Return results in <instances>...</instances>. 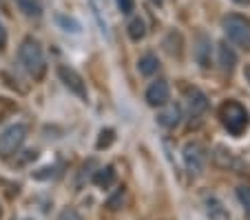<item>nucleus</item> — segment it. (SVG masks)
<instances>
[{
	"label": "nucleus",
	"instance_id": "nucleus-1",
	"mask_svg": "<svg viewBox=\"0 0 250 220\" xmlns=\"http://www.w3.org/2000/svg\"><path fill=\"white\" fill-rule=\"evenodd\" d=\"M18 60L29 76L40 78L44 73V53H42V47H40L38 40L24 38L18 49Z\"/></svg>",
	"mask_w": 250,
	"mask_h": 220
},
{
	"label": "nucleus",
	"instance_id": "nucleus-2",
	"mask_svg": "<svg viewBox=\"0 0 250 220\" xmlns=\"http://www.w3.org/2000/svg\"><path fill=\"white\" fill-rule=\"evenodd\" d=\"M219 116H222V122L228 129V134H232V136H241L250 124V116L246 111V107H241L235 100L224 102L222 109H219Z\"/></svg>",
	"mask_w": 250,
	"mask_h": 220
},
{
	"label": "nucleus",
	"instance_id": "nucleus-3",
	"mask_svg": "<svg viewBox=\"0 0 250 220\" xmlns=\"http://www.w3.org/2000/svg\"><path fill=\"white\" fill-rule=\"evenodd\" d=\"M224 31H226L228 40L244 49H250V23L241 16H226L224 18Z\"/></svg>",
	"mask_w": 250,
	"mask_h": 220
},
{
	"label": "nucleus",
	"instance_id": "nucleus-4",
	"mask_svg": "<svg viewBox=\"0 0 250 220\" xmlns=\"http://www.w3.org/2000/svg\"><path fill=\"white\" fill-rule=\"evenodd\" d=\"M27 138V127L24 124H11L0 134V158H11Z\"/></svg>",
	"mask_w": 250,
	"mask_h": 220
},
{
	"label": "nucleus",
	"instance_id": "nucleus-5",
	"mask_svg": "<svg viewBox=\"0 0 250 220\" xmlns=\"http://www.w3.org/2000/svg\"><path fill=\"white\" fill-rule=\"evenodd\" d=\"M58 76H60V80L64 82V87L71 91V94H76L78 98L86 100V96H89V91H86V82H84V78L76 72V69L69 67V65H60V67H58Z\"/></svg>",
	"mask_w": 250,
	"mask_h": 220
},
{
	"label": "nucleus",
	"instance_id": "nucleus-6",
	"mask_svg": "<svg viewBox=\"0 0 250 220\" xmlns=\"http://www.w3.org/2000/svg\"><path fill=\"white\" fill-rule=\"evenodd\" d=\"M184 163L193 176H199L204 171V165H206V151L202 149V145L197 143H188L184 147Z\"/></svg>",
	"mask_w": 250,
	"mask_h": 220
},
{
	"label": "nucleus",
	"instance_id": "nucleus-7",
	"mask_svg": "<svg viewBox=\"0 0 250 220\" xmlns=\"http://www.w3.org/2000/svg\"><path fill=\"white\" fill-rule=\"evenodd\" d=\"M170 98V89L166 80H155L148 85L146 89V102L151 107H164Z\"/></svg>",
	"mask_w": 250,
	"mask_h": 220
},
{
	"label": "nucleus",
	"instance_id": "nucleus-8",
	"mask_svg": "<svg viewBox=\"0 0 250 220\" xmlns=\"http://www.w3.org/2000/svg\"><path fill=\"white\" fill-rule=\"evenodd\" d=\"M206 216H208V220H230V211L226 209V205H224L219 198H215V196H210V198H206Z\"/></svg>",
	"mask_w": 250,
	"mask_h": 220
},
{
	"label": "nucleus",
	"instance_id": "nucleus-9",
	"mask_svg": "<svg viewBox=\"0 0 250 220\" xmlns=\"http://www.w3.org/2000/svg\"><path fill=\"white\" fill-rule=\"evenodd\" d=\"M212 160H215V165H217V167H222V169L239 167V160L235 158V153L228 151V149H224V147L215 149V153H212Z\"/></svg>",
	"mask_w": 250,
	"mask_h": 220
},
{
	"label": "nucleus",
	"instance_id": "nucleus-10",
	"mask_svg": "<svg viewBox=\"0 0 250 220\" xmlns=\"http://www.w3.org/2000/svg\"><path fill=\"white\" fill-rule=\"evenodd\" d=\"M217 51H219V65H222V69L224 72H232L237 65V53L232 51V47H228V43H219Z\"/></svg>",
	"mask_w": 250,
	"mask_h": 220
},
{
	"label": "nucleus",
	"instance_id": "nucleus-11",
	"mask_svg": "<svg viewBox=\"0 0 250 220\" xmlns=\"http://www.w3.org/2000/svg\"><path fill=\"white\" fill-rule=\"evenodd\" d=\"M188 107H190V114H193V116L204 114V111H206V107H208L206 96H204L199 89H190L188 91Z\"/></svg>",
	"mask_w": 250,
	"mask_h": 220
},
{
	"label": "nucleus",
	"instance_id": "nucleus-12",
	"mask_svg": "<svg viewBox=\"0 0 250 220\" xmlns=\"http://www.w3.org/2000/svg\"><path fill=\"white\" fill-rule=\"evenodd\" d=\"M93 182H95L98 187H102V189H109V187L115 182V169L111 167V165H106V167L98 169V171L93 173Z\"/></svg>",
	"mask_w": 250,
	"mask_h": 220
},
{
	"label": "nucleus",
	"instance_id": "nucleus-13",
	"mask_svg": "<svg viewBox=\"0 0 250 220\" xmlns=\"http://www.w3.org/2000/svg\"><path fill=\"white\" fill-rule=\"evenodd\" d=\"M18 11H22L24 16L29 18H40L42 16V5H40L38 0H14Z\"/></svg>",
	"mask_w": 250,
	"mask_h": 220
},
{
	"label": "nucleus",
	"instance_id": "nucleus-14",
	"mask_svg": "<svg viewBox=\"0 0 250 220\" xmlns=\"http://www.w3.org/2000/svg\"><path fill=\"white\" fill-rule=\"evenodd\" d=\"M180 118H182V111L177 105H170L168 109L162 111V114L157 116L160 124H164V127H177V124H180Z\"/></svg>",
	"mask_w": 250,
	"mask_h": 220
},
{
	"label": "nucleus",
	"instance_id": "nucleus-15",
	"mask_svg": "<svg viewBox=\"0 0 250 220\" xmlns=\"http://www.w3.org/2000/svg\"><path fill=\"white\" fill-rule=\"evenodd\" d=\"M157 67H160V60H157V56H153V53H146V56H142L140 60H137V69H140L142 76H153V73L157 72Z\"/></svg>",
	"mask_w": 250,
	"mask_h": 220
},
{
	"label": "nucleus",
	"instance_id": "nucleus-16",
	"mask_svg": "<svg viewBox=\"0 0 250 220\" xmlns=\"http://www.w3.org/2000/svg\"><path fill=\"white\" fill-rule=\"evenodd\" d=\"M195 56H197L202 67H208V65H210V40H208L206 36H199V47L195 49Z\"/></svg>",
	"mask_w": 250,
	"mask_h": 220
},
{
	"label": "nucleus",
	"instance_id": "nucleus-17",
	"mask_svg": "<svg viewBox=\"0 0 250 220\" xmlns=\"http://www.w3.org/2000/svg\"><path fill=\"white\" fill-rule=\"evenodd\" d=\"M144 36H146V24H144V20L133 18L131 23H128V38L135 40V43H140Z\"/></svg>",
	"mask_w": 250,
	"mask_h": 220
},
{
	"label": "nucleus",
	"instance_id": "nucleus-18",
	"mask_svg": "<svg viewBox=\"0 0 250 220\" xmlns=\"http://www.w3.org/2000/svg\"><path fill=\"white\" fill-rule=\"evenodd\" d=\"M18 109V105H16V100H11V98H2L0 96V122L2 120H7L14 111Z\"/></svg>",
	"mask_w": 250,
	"mask_h": 220
},
{
	"label": "nucleus",
	"instance_id": "nucleus-19",
	"mask_svg": "<svg viewBox=\"0 0 250 220\" xmlns=\"http://www.w3.org/2000/svg\"><path fill=\"white\" fill-rule=\"evenodd\" d=\"M115 140V131L113 129H102L100 131V138H98V143H95V147L98 149H106V147H111V143Z\"/></svg>",
	"mask_w": 250,
	"mask_h": 220
},
{
	"label": "nucleus",
	"instance_id": "nucleus-20",
	"mask_svg": "<svg viewBox=\"0 0 250 220\" xmlns=\"http://www.w3.org/2000/svg\"><path fill=\"white\" fill-rule=\"evenodd\" d=\"M237 198H239L241 207H244L246 216H248V220H250V187H239V189H237Z\"/></svg>",
	"mask_w": 250,
	"mask_h": 220
},
{
	"label": "nucleus",
	"instance_id": "nucleus-21",
	"mask_svg": "<svg viewBox=\"0 0 250 220\" xmlns=\"http://www.w3.org/2000/svg\"><path fill=\"white\" fill-rule=\"evenodd\" d=\"M122 202H124V187H120L118 192H115V196H111L109 200H106V207H109L111 211H115L122 207Z\"/></svg>",
	"mask_w": 250,
	"mask_h": 220
},
{
	"label": "nucleus",
	"instance_id": "nucleus-22",
	"mask_svg": "<svg viewBox=\"0 0 250 220\" xmlns=\"http://www.w3.org/2000/svg\"><path fill=\"white\" fill-rule=\"evenodd\" d=\"M58 23H60L62 27L66 29V31H73V34H78V31H80V24H78L73 18H66V16H58Z\"/></svg>",
	"mask_w": 250,
	"mask_h": 220
},
{
	"label": "nucleus",
	"instance_id": "nucleus-23",
	"mask_svg": "<svg viewBox=\"0 0 250 220\" xmlns=\"http://www.w3.org/2000/svg\"><path fill=\"white\" fill-rule=\"evenodd\" d=\"M58 220H82V216L78 214L76 209H71V207H69V209H62V211H60Z\"/></svg>",
	"mask_w": 250,
	"mask_h": 220
},
{
	"label": "nucleus",
	"instance_id": "nucleus-24",
	"mask_svg": "<svg viewBox=\"0 0 250 220\" xmlns=\"http://www.w3.org/2000/svg\"><path fill=\"white\" fill-rule=\"evenodd\" d=\"M115 2H118V9L122 11V14H131L133 7H135V2H133V0H115Z\"/></svg>",
	"mask_w": 250,
	"mask_h": 220
},
{
	"label": "nucleus",
	"instance_id": "nucleus-25",
	"mask_svg": "<svg viewBox=\"0 0 250 220\" xmlns=\"http://www.w3.org/2000/svg\"><path fill=\"white\" fill-rule=\"evenodd\" d=\"M7 45V31H5V27H2V23H0V49Z\"/></svg>",
	"mask_w": 250,
	"mask_h": 220
},
{
	"label": "nucleus",
	"instance_id": "nucleus-26",
	"mask_svg": "<svg viewBox=\"0 0 250 220\" xmlns=\"http://www.w3.org/2000/svg\"><path fill=\"white\" fill-rule=\"evenodd\" d=\"M244 78L250 82V67H246V69H244Z\"/></svg>",
	"mask_w": 250,
	"mask_h": 220
},
{
	"label": "nucleus",
	"instance_id": "nucleus-27",
	"mask_svg": "<svg viewBox=\"0 0 250 220\" xmlns=\"http://www.w3.org/2000/svg\"><path fill=\"white\" fill-rule=\"evenodd\" d=\"M235 2H239V5H250V0H235Z\"/></svg>",
	"mask_w": 250,
	"mask_h": 220
},
{
	"label": "nucleus",
	"instance_id": "nucleus-28",
	"mask_svg": "<svg viewBox=\"0 0 250 220\" xmlns=\"http://www.w3.org/2000/svg\"><path fill=\"white\" fill-rule=\"evenodd\" d=\"M153 2H157V5H162V0H153Z\"/></svg>",
	"mask_w": 250,
	"mask_h": 220
},
{
	"label": "nucleus",
	"instance_id": "nucleus-29",
	"mask_svg": "<svg viewBox=\"0 0 250 220\" xmlns=\"http://www.w3.org/2000/svg\"><path fill=\"white\" fill-rule=\"evenodd\" d=\"M27 220H31V218H27Z\"/></svg>",
	"mask_w": 250,
	"mask_h": 220
}]
</instances>
